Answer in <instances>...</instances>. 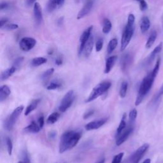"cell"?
<instances>
[{
  "instance_id": "cell-55",
  "label": "cell",
  "mask_w": 163,
  "mask_h": 163,
  "mask_svg": "<svg viewBox=\"0 0 163 163\" xmlns=\"http://www.w3.org/2000/svg\"><path fill=\"white\" fill-rule=\"evenodd\" d=\"M162 26H163V24H162ZM162 28H163V26H162Z\"/></svg>"
},
{
  "instance_id": "cell-50",
  "label": "cell",
  "mask_w": 163,
  "mask_h": 163,
  "mask_svg": "<svg viewBox=\"0 0 163 163\" xmlns=\"http://www.w3.org/2000/svg\"><path fill=\"white\" fill-rule=\"evenodd\" d=\"M36 3V0H26V4L28 6H31Z\"/></svg>"
},
{
  "instance_id": "cell-31",
  "label": "cell",
  "mask_w": 163,
  "mask_h": 163,
  "mask_svg": "<svg viewBox=\"0 0 163 163\" xmlns=\"http://www.w3.org/2000/svg\"><path fill=\"white\" fill-rule=\"evenodd\" d=\"M61 83L58 81H52L49 85L47 86V89L49 91L51 90H55L57 89H59L61 87Z\"/></svg>"
},
{
  "instance_id": "cell-41",
  "label": "cell",
  "mask_w": 163,
  "mask_h": 163,
  "mask_svg": "<svg viewBox=\"0 0 163 163\" xmlns=\"http://www.w3.org/2000/svg\"><path fill=\"white\" fill-rule=\"evenodd\" d=\"M140 3V8L141 11H145L148 8V5L145 0H140L139 2Z\"/></svg>"
},
{
  "instance_id": "cell-3",
  "label": "cell",
  "mask_w": 163,
  "mask_h": 163,
  "mask_svg": "<svg viewBox=\"0 0 163 163\" xmlns=\"http://www.w3.org/2000/svg\"><path fill=\"white\" fill-rule=\"evenodd\" d=\"M111 85L112 84L109 81H103L96 85L90 93L89 97L86 99L85 103H90L101 96L110 88Z\"/></svg>"
},
{
  "instance_id": "cell-18",
  "label": "cell",
  "mask_w": 163,
  "mask_h": 163,
  "mask_svg": "<svg viewBox=\"0 0 163 163\" xmlns=\"http://www.w3.org/2000/svg\"><path fill=\"white\" fill-rule=\"evenodd\" d=\"M41 128L38 124H37L35 121H33L30 125L26 127L24 130L26 132L28 133H38L40 131Z\"/></svg>"
},
{
  "instance_id": "cell-17",
  "label": "cell",
  "mask_w": 163,
  "mask_h": 163,
  "mask_svg": "<svg viewBox=\"0 0 163 163\" xmlns=\"http://www.w3.org/2000/svg\"><path fill=\"white\" fill-rule=\"evenodd\" d=\"M150 27V21L149 17L145 16L143 17L140 22V30L142 33H146Z\"/></svg>"
},
{
  "instance_id": "cell-51",
  "label": "cell",
  "mask_w": 163,
  "mask_h": 163,
  "mask_svg": "<svg viewBox=\"0 0 163 163\" xmlns=\"http://www.w3.org/2000/svg\"><path fill=\"white\" fill-rule=\"evenodd\" d=\"M96 163H105V159L104 158H103L101 160H100L98 162H96Z\"/></svg>"
},
{
  "instance_id": "cell-49",
  "label": "cell",
  "mask_w": 163,
  "mask_h": 163,
  "mask_svg": "<svg viewBox=\"0 0 163 163\" xmlns=\"http://www.w3.org/2000/svg\"><path fill=\"white\" fill-rule=\"evenodd\" d=\"M8 6V5L7 3L6 2H2L1 3V5H0V8H1L2 10L4 9H6L7 7Z\"/></svg>"
},
{
  "instance_id": "cell-42",
  "label": "cell",
  "mask_w": 163,
  "mask_h": 163,
  "mask_svg": "<svg viewBox=\"0 0 163 163\" xmlns=\"http://www.w3.org/2000/svg\"><path fill=\"white\" fill-rule=\"evenodd\" d=\"M162 95H163V84L162 85L161 88H160L159 92H158L157 93V94L155 96V98H154V103L157 102V101L159 100L160 98L162 96Z\"/></svg>"
},
{
  "instance_id": "cell-20",
  "label": "cell",
  "mask_w": 163,
  "mask_h": 163,
  "mask_svg": "<svg viewBox=\"0 0 163 163\" xmlns=\"http://www.w3.org/2000/svg\"><path fill=\"white\" fill-rule=\"evenodd\" d=\"M16 70L17 68L15 66H12L10 67V68H9L6 70L3 71L1 74V80L4 81L8 79L9 77H10V76L16 71Z\"/></svg>"
},
{
  "instance_id": "cell-43",
  "label": "cell",
  "mask_w": 163,
  "mask_h": 163,
  "mask_svg": "<svg viewBox=\"0 0 163 163\" xmlns=\"http://www.w3.org/2000/svg\"><path fill=\"white\" fill-rule=\"evenodd\" d=\"M135 21V17L133 14H131L128 16V23L127 24L129 26H134Z\"/></svg>"
},
{
  "instance_id": "cell-12",
  "label": "cell",
  "mask_w": 163,
  "mask_h": 163,
  "mask_svg": "<svg viewBox=\"0 0 163 163\" xmlns=\"http://www.w3.org/2000/svg\"><path fill=\"white\" fill-rule=\"evenodd\" d=\"M94 5V0H88L85 3L84 7L80 10L77 15V19H81L85 16L87 15L91 10V9Z\"/></svg>"
},
{
  "instance_id": "cell-23",
  "label": "cell",
  "mask_w": 163,
  "mask_h": 163,
  "mask_svg": "<svg viewBox=\"0 0 163 163\" xmlns=\"http://www.w3.org/2000/svg\"><path fill=\"white\" fill-rule=\"evenodd\" d=\"M162 43H160L155 49L153 50V51L151 52V54H150L149 57V59H148V63H152L153 61L154 60L156 56L159 54L161 52V51H162Z\"/></svg>"
},
{
  "instance_id": "cell-15",
  "label": "cell",
  "mask_w": 163,
  "mask_h": 163,
  "mask_svg": "<svg viewBox=\"0 0 163 163\" xmlns=\"http://www.w3.org/2000/svg\"><path fill=\"white\" fill-rule=\"evenodd\" d=\"M33 12H34L35 20L38 23H40L43 20V14H42V7L39 3L36 2L34 4Z\"/></svg>"
},
{
  "instance_id": "cell-30",
  "label": "cell",
  "mask_w": 163,
  "mask_h": 163,
  "mask_svg": "<svg viewBox=\"0 0 163 163\" xmlns=\"http://www.w3.org/2000/svg\"><path fill=\"white\" fill-rule=\"evenodd\" d=\"M117 44H118V41L116 38H113V39L110 41L108 47H107V52L108 54H110L111 53H112L113 51L116 49Z\"/></svg>"
},
{
  "instance_id": "cell-48",
  "label": "cell",
  "mask_w": 163,
  "mask_h": 163,
  "mask_svg": "<svg viewBox=\"0 0 163 163\" xmlns=\"http://www.w3.org/2000/svg\"><path fill=\"white\" fill-rule=\"evenodd\" d=\"M0 22H1V26H0V27H1V29H2L5 24H6V23L8 22V19L6 18H3L1 19Z\"/></svg>"
},
{
  "instance_id": "cell-40",
  "label": "cell",
  "mask_w": 163,
  "mask_h": 163,
  "mask_svg": "<svg viewBox=\"0 0 163 163\" xmlns=\"http://www.w3.org/2000/svg\"><path fill=\"white\" fill-rule=\"evenodd\" d=\"M103 46V40L101 38L98 40V41L96 43V52H100L102 49Z\"/></svg>"
},
{
  "instance_id": "cell-6",
  "label": "cell",
  "mask_w": 163,
  "mask_h": 163,
  "mask_svg": "<svg viewBox=\"0 0 163 163\" xmlns=\"http://www.w3.org/2000/svg\"><path fill=\"white\" fill-rule=\"evenodd\" d=\"M134 33V26H129L126 24L121 38L120 51H124L129 45Z\"/></svg>"
},
{
  "instance_id": "cell-22",
  "label": "cell",
  "mask_w": 163,
  "mask_h": 163,
  "mask_svg": "<svg viewBox=\"0 0 163 163\" xmlns=\"http://www.w3.org/2000/svg\"><path fill=\"white\" fill-rule=\"evenodd\" d=\"M40 100L39 99H36V100H34L31 101V103L28 105V106L27 107V108H26V110H25V116H27L29 114H30L32 112H33L38 107V104L40 103Z\"/></svg>"
},
{
  "instance_id": "cell-33",
  "label": "cell",
  "mask_w": 163,
  "mask_h": 163,
  "mask_svg": "<svg viewBox=\"0 0 163 163\" xmlns=\"http://www.w3.org/2000/svg\"><path fill=\"white\" fill-rule=\"evenodd\" d=\"M6 144L7 147V151L9 156H12V150H13V143L12 140L9 137H6L5 139Z\"/></svg>"
},
{
  "instance_id": "cell-45",
  "label": "cell",
  "mask_w": 163,
  "mask_h": 163,
  "mask_svg": "<svg viewBox=\"0 0 163 163\" xmlns=\"http://www.w3.org/2000/svg\"><path fill=\"white\" fill-rule=\"evenodd\" d=\"M44 122H45V119H44V117L43 116H41L38 119V125L40 127L41 129L43 128V126H44Z\"/></svg>"
},
{
  "instance_id": "cell-38",
  "label": "cell",
  "mask_w": 163,
  "mask_h": 163,
  "mask_svg": "<svg viewBox=\"0 0 163 163\" xmlns=\"http://www.w3.org/2000/svg\"><path fill=\"white\" fill-rule=\"evenodd\" d=\"M18 27V26L16 24H6L2 29H4L6 30H17Z\"/></svg>"
},
{
  "instance_id": "cell-52",
  "label": "cell",
  "mask_w": 163,
  "mask_h": 163,
  "mask_svg": "<svg viewBox=\"0 0 163 163\" xmlns=\"http://www.w3.org/2000/svg\"><path fill=\"white\" fill-rule=\"evenodd\" d=\"M150 162H151V160L150 159H147L144 161H143L142 163H150Z\"/></svg>"
},
{
  "instance_id": "cell-25",
  "label": "cell",
  "mask_w": 163,
  "mask_h": 163,
  "mask_svg": "<svg viewBox=\"0 0 163 163\" xmlns=\"http://www.w3.org/2000/svg\"><path fill=\"white\" fill-rule=\"evenodd\" d=\"M47 61V59L45 57H35V58L33 59L31 61V65L34 67H37L41 66L45 63H46Z\"/></svg>"
},
{
  "instance_id": "cell-29",
  "label": "cell",
  "mask_w": 163,
  "mask_h": 163,
  "mask_svg": "<svg viewBox=\"0 0 163 163\" xmlns=\"http://www.w3.org/2000/svg\"><path fill=\"white\" fill-rule=\"evenodd\" d=\"M112 23L108 18H105L103 21V33L104 34H108L112 30Z\"/></svg>"
},
{
  "instance_id": "cell-53",
  "label": "cell",
  "mask_w": 163,
  "mask_h": 163,
  "mask_svg": "<svg viewBox=\"0 0 163 163\" xmlns=\"http://www.w3.org/2000/svg\"><path fill=\"white\" fill-rule=\"evenodd\" d=\"M136 1H137V2H139L140 1V0H136Z\"/></svg>"
},
{
  "instance_id": "cell-5",
  "label": "cell",
  "mask_w": 163,
  "mask_h": 163,
  "mask_svg": "<svg viewBox=\"0 0 163 163\" xmlns=\"http://www.w3.org/2000/svg\"><path fill=\"white\" fill-rule=\"evenodd\" d=\"M75 99V94L74 91L70 90L67 92L62 99L60 105L59 107V110L62 113H64L68 110L71 105L73 104Z\"/></svg>"
},
{
  "instance_id": "cell-13",
  "label": "cell",
  "mask_w": 163,
  "mask_h": 163,
  "mask_svg": "<svg viewBox=\"0 0 163 163\" xmlns=\"http://www.w3.org/2000/svg\"><path fill=\"white\" fill-rule=\"evenodd\" d=\"M65 0H49L47 3V10L52 12L57 8H61L64 3Z\"/></svg>"
},
{
  "instance_id": "cell-14",
  "label": "cell",
  "mask_w": 163,
  "mask_h": 163,
  "mask_svg": "<svg viewBox=\"0 0 163 163\" xmlns=\"http://www.w3.org/2000/svg\"><path fill=\"white\" fill-rule=\"evenodd\" d=\"M117 55H112L109 57L108 58L106 61V63H105V68H104V73L108 74L110 72L113 67L114 66L115 64H116L117 60Z\"/></svg>"
},
{
  "instance_id": "cell-27",
  "label": "cell",
  "mask_w": 163,
  "mask_h": 163,
  "mask_svg": "<svg viewBox=\"0 0 163 163\" xmlns=\"http://www.w3.org/2000/svg\"><path fill=\"white\" fill-rule=\"evenodd\" d=\"M59 117H60L59 113H58L57 112H54L48 117L47 119V123L48 124H53L59 120Z\"/></svg>"
},
{
  "instance_id": "cell-24",
  "label": "cell",
  "mask_w": 163,
  "mask_h": 163,
  "mask_svg": "<svg viewBox=\"0 0 163 163\" xmlns=\"http://www.w3.org/2000/svg\"><path fill=\"white\" fill-rule=\"evenodd\" d=\"M157 33L156 31H152L148 38L146 45H145V47L147 48V49H150L152 46L154 45V43H155V41L157 39Z\"/></svg>"
},
{
  "instance_id": "cell-35",
  "label": "cell",
  "mask_w": 163,
  "mask_h": 163,
  "mask_svg": "<svg viewBox=\"0 0 163 163\" xmlns=\"http://www.w3.org/2000/svg\"><path fill=\"white\" fill-rule=\"evenodd\" d=\"M137 115H138V112L135 108H134L130 111L129 113V121L131 124L134 123V122L135 121L137 117Z\"/></svg>"
},
{
  "instance_id": "cell-39",
  "label": "cell",
  "mask_w": 163,
  "mask_h": 163,
  "mask_svg": "<svg viewBox=\"0 0 163 163\" xmlns=\"http://www.w3.org/2000/svg\"><path fill=\"white\" fill-rule=\"evenodd\" d=\"M23 61H24V57H18V58H17V59L15 60V61H14V64H13L12 66H15V68H17V69L19 68V67L21 66V65L22 64Z\"/></svg>"
},
{
  "instance_id": "cell-54",
  "label": "cell",
  "mask_w": 163,
  "mask_h": 163,
  "mask_svg": "<svg viewBox=\"0 0 163 163\" xmlns=\"http://www.w3.org/2000/svg\"><path fill=\"white\" fill-rule=\"evenodd\" d=\"M63 163H66V162H63Z\"/></svg>"
},
{
  "instance_id": "cell-28",
  "label": "cell",
  "mask_w": 163,
  "mask_h": 163,
  "mask_svg": "<svg viewBox=\"0 0 163 163\" xmlns=\"http://www.w3.org/2000/svg\"><path fill=\"white\" fill-rule=\"evenodd\" d=\"M131 62V57L129 54L124 55L123 58H122L121 60V66H122V69L123 70H125L127 69L129 64Z\"/></svg>"
},
{
  "instance_id": "cell-7",
  "label": "cell",
  "mask_w": 163,
  "mask_h": 163,
  "mask_svg": "<svg viewBox=\"0 0 163 163\" xmlns=\"http://www.w3.org/2000/svg\"><path fill=\"white\" fill-rule=\"evenodd\" d=\"M149 148V145L148 143L143 144L142 146L139 147L136 152L133 153V154L130 157L129 161L131 163H139L141 159L143 157V155L147 152Z\"/></svg>"
},
{
  "instance_id": "cell-47",
  "label": "cell",
  "mask_w": 163,
  "mask_h": 163,
  "mask_svg": "<svg viewBox=\"0 0 163 163\" xmlns=\"http://www.w3.org/2000/svg\"><path fill=\"white\" fill-rule=\"evenodd\" d=\"M48 136H49V138L54 139L57 136V132L55 131H52L49 132V135H48Z\"/></svg>"
},
{
  "instance_id": "cell-46",
  "label": "cell",
  "mask_w": 163,
  "mask_h": 163,
  "mask_svg": "<svg viewBox=\"0 0 163 163\" xmlns=\"http://www.w3.org/2000/svg\"><path fill=\"white\" fill-rule=\"evenodd\" d=\"M63 59L61 57L59 56L57 57V58L55 59V64L57 65V66H60L63 64Z\"/></svg>"
},
{
  "instance_id": "cell-36",
  "label": "cell",
  "mask_w": 163,
  "mask_h": 163,
  "mask_svg": "<svg viewBox=\"0 0 163 163\" xmlns=\"http://www.w3.org/2000/svg\"><path fill=\"white\" fill-rule=\"evenodd\" d=\"M160 64H161V59H160V57H159V58L157 60V61H156V63L155 64L154 69H153V70L151 71L152 75H154V76H155L156 77L157 74H158V72H159V68H160Z\"/></svg>"
},
{
  "instance_id": "cell-26",
  "label": "cell",
  "mask_w": 163,
  "mask_h": 163,
  "mask_svg": "<svg viewBox=\"0 0 163 163\" xmlns=\"http://www.w3.org/2000/svg\"><path fill=\"white\" fill-rule=\"evenodd\" d=\"M128 88V83L126 81L122 82L119 90V95L121 98H124L126 96Z\"/></svg>"
},
{
  "instance_id": "cell-34",
  "label": "cell",
  "mask_w": 163,
  "mask_h": 163,
  "mask_svg": "<svg viewBox=\"0 0 163 163\" xmlns=\"http://www.w3.org/2000/svg\"><path fill=\"white\" fill-rule=\"evenodd\" d=\"M22 159L21 161H19L18 163H31L30 156H29L28 152L26 150H24L22 152Z\"/></svg>"
},
{
  "instance_id": "cell-8",
  "label": "cell",
  "mask_w": 163,
  "mask_h": 163,
  "mask_svg": "<svg viewBox=\"0 0 163 163\" xmlns=\"http://www.w3.org/2000/svg\"><path fill=\"white\" fill-rule=\"evenodd\" d=\"M36 41L35 39L30 37H24L19 42V47L22 51H29L31 50L35 46Z\"/></svg>"
},
{
  "instance_id": "cell-10",
  "label": "cell",
  "mask_w": 163,
  "mask_h": 163,
  "mask_svg": "<svg viewBox=\"0 0 163 163\" xmlns=\"http://www.w3.org/2000/svg\"><path fill=\"white\" fill-rule=\"evenodd\" d=\"M132 131L133 128L132 126H129L128 128L124 129L120 133V135L116 138V145L120 146L123 143L125 142L128 140Z\"/></svg>"
},
{
  "instance_id": "cell-44",
  "label": "cell",
  "mask_w": 163,
  "mask_h": 163,
  "mask_svg": "<svg viewBox=\"0 0 163 163\" xmlns=\"http://www.w3.org/2000/svg\"><path fill=\"white\" fill-rule=\"evenodd\" d=\"M94 111L93 110H89L87 112H85L84 113V117H83L84 119H89L90 117H91L92 116V115L94 114Z\"/></svg>"
},
{
  "instance_id": "cell-2",
  "label": "cell",
  "mask_w": 163,
  "mask_h": 163,
  "mask_svg": "<svg viewBox=\"0 0 163 163\" xmlns=\"http://www.w3.org/2000/svg\"><path fill=\"white\" fill-rule=\"evenodd\" d=\"M156 78V76L153 75L152 72H150L143 79L140 84L138 95L135 101L136 106H138L141 104L143 99L146 96V95L150 91Z\"/></svg>"
},
{
  "instance_id": "cell-37",
  "label": "cell",
  "mask_w": 163,
  "mask_h": 163,
  "mask_svg": "<svg viewBox=\"0 0 163 163\" xmlns=\"http://www.w3.org/2000/svg\"><path fill=\"white\" fill-rule=\"evenodd\" d=\"M124 152H120L119 154L116 155L113 158L112 163H120L124 157Z\"/></svg>"
},
{
  "instance_id": "cell-19",
  "label": "cell",
  "mask_w": 163,
  "mask_h": 163,
  "mask_svg": "<svg viewBox=\"0 0 163 163\" xmlns=\"http://www.w3.org/2000/svg\"><path fill=\"white\" fill-rule=\"evenodd\" d=\"M93 45H94V38L92 36H91L88 42L85 44L84 49V54L86 57H88L91 54L93 49Z\"/></svg>"
},
{
  "instance_id": "cell-9",
  "label": "cell",
  "mask_w": 163,
  "mask_h": 163,
  "mask_svg": "<svg viewBox=\"0 0 163 163\" xmlns=\"http://www.w3.org/2000/svg\"><path fill=\"white\" fill-rule=\"evenodd\" d=\"M92 26H90L87 30H85L83 33L82 34L80 38V45L79 49V54L81 55L82 53L84 52V49L85 44L88 42L90 36H91V32L92 30Z\"/></svg>"
},
{
  "instance_id": "cell-4",
  "label": "cell",
  "mask_w": 163,
  "mask_h": 163,
  "mask_svg": "<svg viewBox=\"0 0 163 163\" xmlns=\"http://www.w3.org/2000/svg\"><path fill=\"white\" fill-rule=\"evenodd\" d=\"M24 110V106L17 107L4 120V128L7 131H11L14 128L17 119Z\"/></svg>"
},
{
  "instance_id": "cell-21",
  "label": "cell",
  "mask_w": 163,
  "mask_h": 163,
  "mask_svg": "<svg viewBox=\"0 0 163 163\" xmlns=\"http://www.w3.org/2000/svg\"><path fill=\"white\" fill-rule=\"evenodd\" d=\"M126 117H127L126 113H124V115L122 116V119L120 120V122L119 124V127L116 131V138L119 137L120 135V133L126 129Z\"/></svg>"
},
{
  "instance_id": "cell-11",
  "label": "cell",
  "mask_w": 163,
  "mask_h": 163,
  "mask_svg": "<svg viewBox=\"0 0 163 163\" xmlns=\"http://www.w3.org/2000/svg\"><path fill=\"white\" fill-rule=\"evenodd\" d=\"M108 120V119H101L98 120L92 121L85 126V129L88 131H91L94 129H98L102 127L104 124L106 123Z\"/></svg>"
},
{
  "instance_id": "cell-16",
  "label": "cell",
  "mask_w": 163,
  "mask_h": 163,
  "mask_svg": "<svg viewBox=\"0 0 163 163\" xmlns=\"http://www.w3.org/2000/svg\"><path fill=\"white\" fill-rule=\"evenodd\" d=\"M11 94V90L8 86L4 85L0 88V102L5 101Z\"/></svg>"
},
{
  "instance_id": "cell-1",
  "label": "cell",
  "mask_w": 163,
  "mask_h": 163,
  "mask_svg": "<svg viewBox=\"0 0 163 163\" xmlns=\"http://www.w3.org/2000/svg\"><path fill=\"white\" fill-rule=\"evenodd\" d=\"M82 137L80 131H68L62 135L59 142V150L60 154L75 147Z\"/></svg>"
},
{
  "instance_id": "cell-32",
  "label": "cell",
  "mask_w": 163,
  "mask_h": 163,
  "mask_svg": "<svg viewBox=\"0 0 163 163\" xmlns=\"http://www.w3.org/2000/svg\"><path fill=\"white\" fill-rule=\"evenodd\" d=\"M54 72V68H50L49 70H47L45 72H43L41 76V79L43 80H46L48 79H49L52 75Z\"/></svg>"
}]
</instances>
